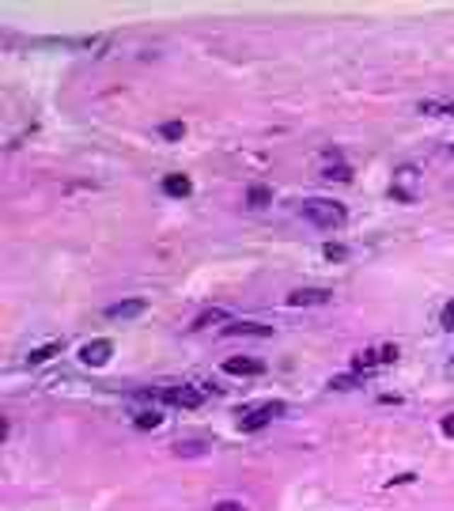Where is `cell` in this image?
Here are the masks:
<instances>
[{
	"instance_id": "d6986e66",
	"label": "cell",
	"mask_w": 454,
	"mask_h": 511,
	"mask_svg": "<svg viewBox=\"0 0 454 511\" xmlns=\"http://www.w3.org/2000/svg\"><path fill=\"white\" fill-rule=\"evenodd\" d=\"M174 451H178V454H201L205 447H201V443H178Z\"/></svg>"
},
{
	"instance_id": "ffe728a7",
	"label": "cell",
	"mask_w": 454,
	"mask_h": 511,
	"mask_svg": "<svg viewBox=\"0 0 454 511\" xmlns=\"http://www.w3.org/2000/svg\"><path fill=\"white\" fill-rule=\"evenodd\" d=\"M443 432H447V436L454 439V413H450V417H443Z\"/></svg>"
},
{
	"instance_id": "7a4b0ae2",
	"label": "cell",
	"mask_w": 454,
	"mask_h": 511,
	"mask_svg": "<svg viewBox=\"0 0 454 511\" xmlns=\"http://www.w3.org/2000/svg\"><path fill=\"white\" fill-rule=\"evenodd\" d=\"M144 402H167V405H178V409H197L205 402V391H197V386H186V383H174V386H159V391H144L140 394Z\"/></svg>"
},
{
	"instance_id": "2e32d148",
	"label": "cell",
	"mask_w": 454,
	"mask_h": 511,
	"mask_svg": "<svg viewBox=\"0 0 454 511\" xmlns=\"http://www.w3.org/2000/svg\"><path fill=\"white\" fill-rule=\"evenodd\" d=\"M439 326L454 333V303H447V307H443V318H439Z\"/></svg>"
},
{
	"instance_id": "6da1fadb",
	"label": "cell",
	"mask_w": 454,
	"mask_h": 511,
	"mask_svg": "<svg viewBox=\"0 0 454 511\" xmlns=\"http://www.w3.org/2000/svg\"><path fill=\"white\" fill-rule=\"evenodd\" d=\"M299 213H303L307 224H314L318 231H337V228H345V205H337V201H329V197H307L303 205H299Z\"/></svg>"
},
{
	"instance_id": "7c38bea8",
	"label": "cell",
	"mask_w": 454,
	"mask_h": 511,
	"mask_svg": "<svg viewBox=\"0 0 454 511\" xmlns=\"http://www.w3.org/2000/svg\"><path fill=\"white\" fill-rule=\"evenodd\" d=\"M61 349H64V341H50V345H42V349H30L27 352V364H46L50 356H57Z\"/></svg>"
},
{
	"instance_id": "e0dca14e",
	"label": "cell",
	"mask_w": 454,
	"mask_h": 511,
	"mask_svg": "<svg viewBox=\"0 0 454 511\" xmlns=\"http://www.w3.org/2000/svg\"><path fill=\"white\" fill-rule=\"evenodd\" d=\"M322 254H326V258H329V262H341V258H345V254H348V250H345V247H334V242H329V247H326Z\"/></svg>"
},
{
	"instance_id": "44dd1931",
	"label": "cell",
	"mask_w": 454,
	"mask_h": 511,
	"mask_svg": "<svg viewBox=\"0 0 454 511\" xmlns=\"http://www.w3.org/2000/svg\"><path fill=\"white\" fill-rule=\"evenodd\" d=\"M450 368H454V356H450Z\"/></svg>"
},
{
	"instance_id": "9c48e42d",
	"label": "cell",
	"mask_w": 454,
	"mask_h": 511,
	"mask_svg": "<svg viewBox=\"0 0 454 511\" xmlns=\"http://www.w3.org/2000/svg\"><path fill=\"white\" fill-rule=\"evenodd\" d=\"M132 425H137V428H159L163 425V413H159L156 405H137V409H132Z\"/></svg>"
},
{
	"instance_id": "ba28073f",
	"label": "cell",
	"mask_w": 454,
	"mask_h": 511,
	"mask_svg": "<svg viewBox=\"0 0 454 511\" xmlns=\"http://www.w3.org/2000/svg\"><path fill=\"white\" fill-rule=\"evenodd\" d=\"M224 371L227 375H261L265 364L254 356H231V360H224Z\"/></svg>"
},
{
	"instance_id": "30bf717a",
	"label": "cell",
	"mask_w": 454,
	"mask_h": 511,
	"mask_svg": "<svg viewBox=\"0 0 454 511\" xmlns=\"http://www.w3.org/2000/svg\"><path fill=\"white\" fill-rule=\"evenodd\" d=\"M163 193H167V197H190L193 193V182L186 179V174H167V179H163Z\"/></svg>"
},
{
	"instance_id": "5bb4252c",
	"label": "cell",
	"mask_w": 454,
	"mask_h": 511,
	"mask_svg": "<svg viewBox=\"0 0 454 511\" xmlns=\"http://www.w3.org/2000/svg\"><path fill=\"white\" fill-rule=\"evenodd\" d=\"M159 133H163L167 140H182V137H186V125H182V121H167V125H163Z\"/></svg>"
},
{
	"instance_id": "7402d4cb",
	"label": "cell",
	"mask_w": 454,
	"mask_h": 511,
	"mask_svg": "<svg viewBox=\"0 0 454 511\" xmlns=\"http://www.w3.org/2000/svg\"><path fill=\"white\" fill-rule=\"evenodd\" d=\"M450 152H454V144H450Z\"/></svg>"
},
{
	"instance_id": "8992f818",
	"label": "cell",
	"mask_w": 454,
	"mask_h": 511,
	"mask_svg": "<svg viewBox=\"0 0 454 511\" xmlns=\"http://www.w3.org/2000/svg\"><path fill=\"white\" fill-rule=\"evenodd\" d=\"M144 310H148L144 299H121V303H110V307H106V318H110V322H129V318L144 315Z\"/></svg>"
},
{
	"instance_id": "5b68a950",
	"label": "cell",
	"mask_w": 454,
	"mask_h": 511,
	"mask_svg": "<svg viewBox=\"0 0 454 511\" xmlns=\"http://www.w3.org/2000/svg\"><path fill=\"white\" fill-rule=\"evenodd\" d=\"M334 299L329 288H295L292 296H288V307H322Z\"/></svg>"
},
{
	"instance_id": "277c9868",
	"label": "cell",
	"mask_w": 454,
	"mask_h": 511,
	"mask_svg": "<svg viewBox=\"0 0 454 511\" xmlns=\"http://www.w3.org/2000/svg\"><path fill=\"white\" fill-rule=\"evenodd\" d=\"M110 356H114V341H106V337H95L80 349V364H87V368H106Z\"/></svg>"
},
{
	"instance_id": "3957f363",
	"label": "cell",
	"mask_w": 454,
	"mask_h": 511,
	"mask_svg": "<svg viewBox=\"0 0 454 511\" xmlns=\"http://www.w3.org/2000/svg\"><path fill=\"white\" fill-rule=\"evenodd\" d=\"M280 413H284V402L250 405V409H242V413H239V428H242V432H258V428H265L273 417H280Z\"/></svg>"
},
{
	"instance_id": "8fae6325",
	"label": "cell",
	"mask_w": 454,
	"mask_h": 511,
	"mask_svg": "<svg viewBox=\"0 0 454 511\" xmlns=\"http://www.w3.org/2000/svg\"><path fill=\"white\" fill-rule=\"evenodd\" d=\"M220 322H231V315L224 307H212V310H205V315H197L190 330H208V326H220Z\"/></svg>"
},
{
	"instance_id": "9a60e30c",
	"label": "cell",
	"mask_w": 454,
	"mask_h": 511,
	"mask_svg": "<svg viewBox=\"0 0 454 511\" xmlns=\"http://www.w3.org/2000/svg\"><path fill=\"white\" fill-rule=\"evenodd\" d=\"M326 179H337V182H348V179H352V171H348V167H329V171H326Z\"/></svg>"
},
{
	"instance_id": "4fadbf2b",
	"label": "cell",
	"mask_w": 454,
	"mask_h": 511,
	"mask_svg": "<svg viewBox=\"0 0 454 511\" xmlns=\"http://www.w3.org/2000/svg\"><path fill=\"white\" fill-rule=\"evenodd\" d=\"M246 201H250V208H265V205L273 201V190H265V186H250Z\"/></svg>"
},
{
	"instance_id": "52a82bcc",
	"label": "cell",
	"mask_w": 454,
	"mask_h": 511,
	"mask_svg": "<svg viewBox=\"0 0 454 511\" xmlns=\"http://www.w3.org/2000/svg\"><path fill=\"white\" fill-rule=\"evenodd\" d=\"M224 337H273V326H261V322H227Z\"/></svg>"
},
{
	"instance_id": "ac0fdd59",
	"label": "cell",
	"mask_w": 454,
	"mask_h": 511,
	"mask_svg": "<svg viewBox=\"0 0 454 511\" xmlns=\"http://www.w3.org/2000/svg\"><path fill=\"white\" fill-rule=\"evenodd\" d=\"M212 511H246V507H242L239 500H220V504H216Z\"/></svg>"
}]
</instances>
